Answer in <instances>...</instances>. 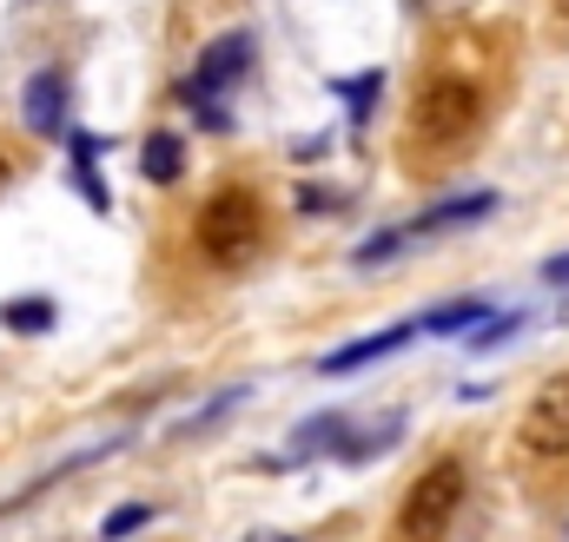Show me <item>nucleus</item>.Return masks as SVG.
<instances>
[{"label": "nucleus", "instance_id": "obj_1", "mask_svg": "<svg viewBox=\"0 0 569 542\" xmlns=\"http://www.w3.org/2000/svg\"><path fill=\"white\" fill-rule=\"evenodd\" d=\"M192 245H199L206 265H219V271L259 259V245H266V205H259V192H252V185H226V192H212V199L199 205Z\"/></svg>", "mask_w": 569, "mask_h": 542}, {"label": "nucleus", "instance_id": "obj_2", "mask_svg": "<svg viewBox=\"0 0 569 542\" xmlns=\"http://www.w3.org/2000/svg\"><path fill=\"white\" fill-rule=\"evenodd\" d=\"M463 463L457 456H437L430 470H418V483L405 490V503H398V536L405 542H443V530L457 523V510H463Z\"/></svg>", "mask_w": 569, "mask_h": 542}, {"label": "nucleus", "instance_id": "obj_3", "mask_svg": "<svg viewBox=\"0 0 569 542\" xmlns=\"http://www.w3.org/2000/svg\"><path fill=\"white\" fill-rule=\"evenodd\" d=\"M483 120V93L470 80H430L411 107V145H430V152H450L477 133Z\"/></svg>", "mask_w": 569, "mask_h": 542}, {"label": "nucleus", "instance_id": "obj_4", "mask_svg": "<svg viewBox=\"0 0 569 542\" xmlns=\"http://www.w3.org/2000/svg\"><path fill=\"white\" fill-rule=\"evenodd\" d=\"M246 73H252V33H226V40H212V47H206L199 73H192V80L179 87V100H186V107H192V113H199V120H206L212 133H226L232 120H226V113H219L212 100H219L226 87H239Z\"/></svg>", "mask_w": 569, "mask_h": 542}, {"label": "nucleus", "instance_id": "obj_5", "mask_svg": "<svg viewBox=\"0 0 569 542\" xmlns=\"http://www.w3.org/2000/svg\"><path fill=\"white\" fill-rule=\"evenodd\" d=\"M517 436H523V450H530V456H543V463L569 456V371H557V378H543V384H537V398L523 404Z\"/></svg>", "mask_w": 569, "mask_h": 542}, {"label": "nucleus", "instance_id": "obj_6", "mask_svg": "<svg viewBox=\"0 0 569 542\" xmlns=\"http://www.w3.org/2000/svg\"><path fill=\"white\" fill-rule=\"evenodd\" d=\"M20 120H27V133H40V139L67 133V73H60V67H40V73L27 80V93H20Z\"/></svg>", "mask_w": 569, "mask_h": 542}, {"label": "nucleus", "instance_id": "obj_7", "mask_svg": "<svg viewBox=\"0 0 569 542\" xmlns=\"http://www.w3.org/2000/svg\"><path fill=\"white\" fill-rule=\"evenodd\" d=\"M418 338V324H391V331H371V338H358V344H338L318 371L325 378H351V371H365V364H378V358H391V351H405Z\"/></svg>", "mask_w": 569, "mask_h": 542}, {"label": "nucleus", "instance_id": "obj_8", "mask_svg": "<svg viewBox=\"0 0 569 542\" xmlns=\"http://www.w3.org/2000/svg\"><path fill=\"white\" fill-rule=\"evenodd\" d=\"M497 205H503L497 192H463V199H443V205L418 212L405 232H411V239H430V232H450V225H477V219H490Z\"/></svg>", "mask_w": 569, "mask_h": 542}, {"label": "nucleus", "instance_id": "obj_9", "mask_svg": "<svg viewBox=\"0 0 569 542\" xmlns=\"http://www.w3.org/2000/svg\"><path fill=\"white\" fill-rule=\"evenodd\" d=\"M345 430H351V423H345L338 410H318L311 423H298V430H291V456H338Z\"/></svg>", "mask_w": 569, "mask_h": 542}, {"label": "nucleus", "instance_id": "obj_10", "mask_svg": "<svg viewBox=\"0 0 569 542\" xmlns=\"http://www.w3.org/2000/svg\"><path fill=\"white\" fill-rule=\"evenodd\" d=\"M398 436H405V416H398V410H391L378 430H345V443H338V463H371V456H385Z\"/></svg>", "mask_w": 569, "mask_h": 542}, {"label": "nucleus", "instance_id": "obj_11", "mask_svg": "<svg viewBox=\"0 0 569 542\" xmlns=\"http://www.w3.org/2000/svg\"><path fill=\"white\" fill-rule=\"evenodd\" d=\"M140 172L152 179V185H172V179L186 172V145H179L172 133H152L140 145Z\"/></svg>", "mask_w": 569, "mask_h": 542}, {"label": "nucleus", "instance_id": "obj_12", "mask_svg": "<svg viewBox=\"0 0 569 542\" xmlns=\"http://www.w3.org/2000/svg\"><path fill=\"white\" fill-rule=\"evenodd\" d=\"M490 318V304L483 298H450V304H437L425 318V331H437V338H457V331H477Z\"/></svg>", "mask_w": 569, "mask_h": 542}, {"label": "nucleus", "instance_id": "obj_13", "mask_svg": "<svg viewBox=\"0 0 569 542\" xmlns=\"http://www.w3.org/2000/svg\"><path fill=\"white\" fill-rule=\"evenodd\" d=\"M53 318H60V304H53V298H13V304L0 311V324H7V331H20V338L53 331Z\"/></svg>", "mask_w": 569, "mask_h": 542}, {"label": "nucleus", "instance_id": "obj_14", "mask_svg": "<svg viewBox=\"0 0 569 542\" xmlns=\"http://www.w3.org/2000/svg\"><path fill=\"white\" fill-rule=\"evenodd\" d=\"M331 93L345 100L351 120H371V107H378V93H385V73L371 67V73H358V80H331Z\"/></svg>", "mask_w": 569, "mask_h": 542}, {"label": "nucleus", "instance_id": "obj_15", "mask_svg": "<svg viewBox=\"0 0 569 542\" xmlns=\"http://www.w3.org/2000/svg\"><path fill=\"white\" fill-rule=\"evenodd\" d=\"M239 404H246V384H226V391H219L212 404L199 410V416H186V423H179V436H199V430H212V423H219L226 410H239Z\"/></svg>", "mask_w": 569, "mask_h": 542}, {"label": "nucleus", "instance_id": "obj_16", "mask_svg": "<svg viewBox=\"0 0 569 542\" xmlns=\"http://www.w3.org/2000/svg\"><path fill=\"white\" fill-rule=\"evenodd\" d=\"M405 245H411V232H405V225H391V232H371L351 259H358V265H385V259H398Z\"/></svg>", "mask_w": 569, "mask_h": 542}, {"label": "nucleus", "instance_id": "obj_17", "mask_svg": "<svg viewBox=\"0 0 569 542\" xmlns=\"http://www.w3.org/2000/svg\"><path fill=\"white\" fill-rule=\"evenodd\" d=\"M146 523H152V510H146V503H120V510L100 523V536H107V542H127L133 530H146Z\"/></svg>", "mask_w": 569, "mask_h": 542}, {"label": "nucleus", "instance_id": "obj_18", "mask_svg": "<svg viewBox=\"0 0 569 542\" xmlns=\"http://www.w3.org/2000/svg\"><path fill=\"white\" fill-rule=\"evenodd\" d=\"M73 185L87 192V205H93V212H107V205H113L107 179H100V172H93V159H80V152H73Z\"/></svg>", "mask_w": 569, "mask_h": 542}, {"label": "nucleus", "instance_id": "obj_19", "mask_svg": "<svg viewBox=\"0 0 569 542\" xmlns=\"http://www.w3.org/2000/svg\"><path fill=\"white\" fill-rule=\"evenodd\" d=\"M510 331H523V311H510V318H483V324L470 331V344H477V351H490V344H503Z\"/></svg>", "mask_w": 569, "mask_h": 542}, {"label": "nucleus", "instance_id": "obj_20", "mask_svg": "<svg viewBox=\"0 0 569 542\" xmlns=\"http://www.w3.org/2000/svg\"><path fill=\"white\" fill-rule=\"evenodd\" d=\"M298 212H338V192H325V185H305V192H298Z\"/></svg>", "mask_w": 569, "mask_h": 542}, {"label": "nucleus", "instance_id": "obj_21", "mask_svg": "<svg viewBox=\"0 0 569 542\" xmlns=\"http://www.w3.org/2000/svg\"><path fill=\"white\" fill-rule=\"evenodd\" d=\"M543 278H550V284H569V252H563V259H550V265H543Z\"/></svg>", "mask_w": 569, "mask_h": 542}, {"label": "nucleus", "instance_id": "obj_22", "mask_svg": "<svg viewBox=\"0 0 569 542\" xmlns=\"http://www.w3.org/2000/svg\"><path fill=\"white\" fill-rule=\"evenodd\" d=\"M550 20H557V33L569 40V0H550Z\"/></svg>", "mask_w": 569, "mask_h": 542}, {"label": "nucleus", "instance_id": "obj_23", "mask_svg": "<svg viewBox=\"0 0 569 542\" xmlns=\"http://www.w3.org/2000/svg\"><path fill=\"white\" fill-rule=\"evenodd\" d=\"M7 185H13V159L0 152V192H7Z\"/></svg>", "mask_w": 569, "mask_h": 542}, {"label": "nucleus", "instance_id": "obj_24", "mask_svg": "<svg viewBox=\"0 0 569 542\" xmlns=\"http://www.w3.org/2000/svg\"><path fill=\"white\" fill-rule=\"evenodd\" d=\"M252 542H272V536H252Z\"/></svg>", "mask_w": 569, "mask_h": 542}]
</instances>
